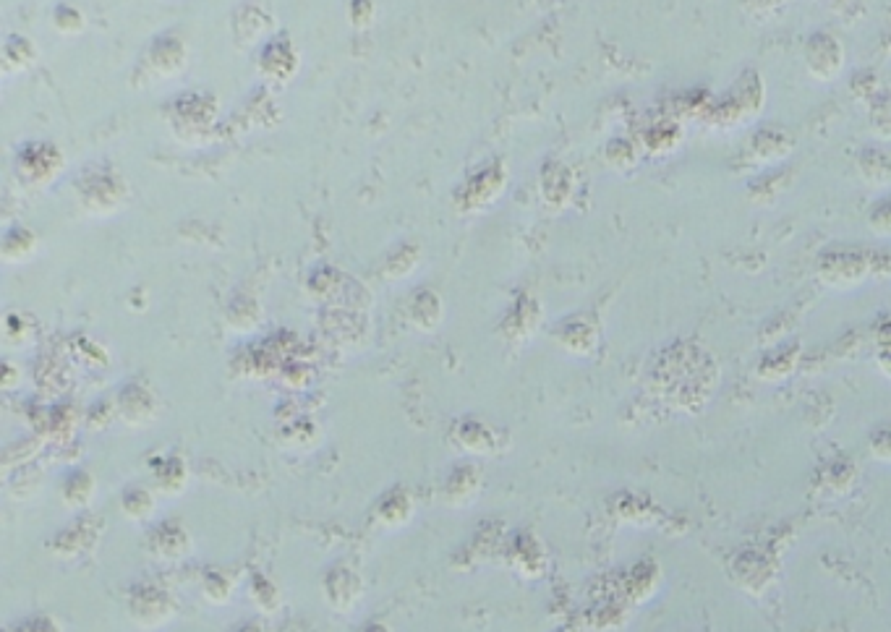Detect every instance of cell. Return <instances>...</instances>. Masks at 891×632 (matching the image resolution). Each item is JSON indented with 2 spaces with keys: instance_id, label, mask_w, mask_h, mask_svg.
<instances>
[{
  "instance_id": "cell-1",
  "label": "cell",
  "mask_w": 891,
  "mask_h": 632,
  "mask_svg": "<svg viewBox=\"0 0 891 632\" xmlns=\"http://www.w3.org/2000/svg\"><path fill=\"white\" fill-rule=\"evenodd\" d=\"M805 68L818 81H834L844 68L842 42L831 32H813L805 42Z\"/></svg>"
},
{
  "instance_id": "cell-2",
  "label": "cell",
  "mask_w": 891,
  "mask_h": 632,
  "mask_svg": "<svg viewBox=\"0 0 891 632\" xmlns=\"http://www.w3.org/2000/svg\"><path fill=\"white\" fill-rule=\"evenodd\" d=\"M792 136L777 126H766L750 139V155L758 162H779L790 155Z\"/></svg>"
},
{
  "instance_id": "cell-3",
  "label": "cell",
  "mask_w": 891,
  "mask_h": 632,
  "mask_svg": "<svg viewBox=\"0 0 891 632\" xmlns=\"http://www.w3.org/2000/svg\"><path fill=\"white\" fill-rule=\"evenodd\" d=\"M858 170L863 175V181L873 183V186H886L891 181V157L884 149L871 147L863 149V155L858 157Z\"/></svg>"
},
{
  "instance_id": "cell-4",
  "label": "cell",
  "mask_w": 891,
  "mask_h": 632,
  "mask_svg": "<svg viewBox=\"0 0 891 632\" xmlns=\"http://www.w3.org/2000/svg\"><path fill=\"white\" fill-rule=\"evenodd\" d=\"M868 121L878 139H891V95L878 92L873 100H868Z\"/></svg>"
},
{
  "instance_id": "cell-5",
  "label": "cell",
  "mask_w": 891,
  "mask_h": 632,
  "mask_svg": "<svg viewBox=\"0 0 891 632\" xmlns=\"http://www.w3.org/2000/svg\"><path fill=\"white\" fill-rule=\"evenodd\" d=\"M868 220H871L878 236H891V199H881V202L873 204Z\"/></svg>"
}]
</instances>
